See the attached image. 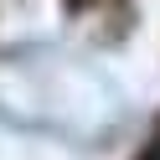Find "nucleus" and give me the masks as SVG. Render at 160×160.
Listing matches in <instances>:
<instances>
[{
  "mask_svg": "<svg viewBox=\"0 0 160 160\" xmlns=\"http://www.w3.org/2000/svg\"><path fill=\"white\" fill-rule=\"evenodd\" d=\"M145 160H160V150H150V155H145Z\"/></svg>",
  "mask_w": 160,
  "mask_h": 160,
  "instance_id": "nucleus-1",
  "label": "nucleus"
}]
</instances>
